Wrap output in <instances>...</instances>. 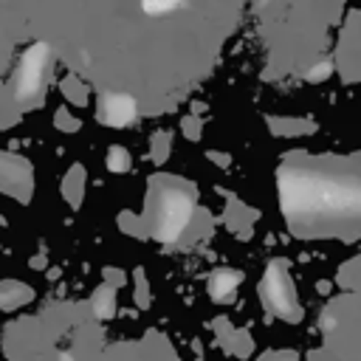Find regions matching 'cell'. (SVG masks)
<instances>
[{
    "instance_id": "2",
    "label": "cell",
    "mask_w": 361,
    "mask_h": 361,
    "mask_svg": "<svg viewBox=\"0 0 361 361\" xmlns=\"http://www.w3.org/2000/svg\"><path fill=\"white\" fill-rule=\"evenodd\" d=\"M186 217H189V200L183 195H178V192H169L158 203V220H155L158 226H155V231L164 240H172L183 228Z\"/></svg>"
},
{
    "instance_id": "7",
    "label": "cell",
    "mask_w": 361,
    "mask_h": 361,
    "mask_svg": "<svg viewBox=\"0 0 361 361\" xmlns=\"http://www.w3.org/2000/svg\"><path fill=\"white\" fill-rule=\"evenodd\" d=\"M271 361H293V358H271Z\"/></svg>"
},
{
    "instance_id": "4",
    "label": "cell",
    "mask_w": 361,
    "mask_h": 361,
    "mask_svg": "<svg viewBox=\"0 0 361 361\" xmlns=\"http://www.w3.org/2000/svg\"><path fill=\"white\" fill-rule=\"evenodd\" d=\"M133 99H127V96H113V99H107V121H113V124H124V121H130L133 118Z\"/></svg>"
},
{
    "instance_id": "6",
    "label": "cell",
    "mask_w": 361,
    "mask_h": 361,
    "mask_svg": "<svg viewBox=\"0 0 361 361\" xmlns=\"http://www.w3.org/2000/svg\"><path fill=\"white\" fill-rule=\"evenodd\" d=\"M175 3H178V0H144V8L155 14V11H166V8H172Z\"/></svg>"
},
{
    "instance_id": "5",
    "label": "cell",
    "mask_w": 361,
    "mask_h": 361,
    "mask_svg": "<svg viewBox=\"0 0 361 361\" xmlns=\"http://www.w3.org/2000/svg\"><path fill=\"white\" fill-rule=\"evenodd\" d=\"M234 288H237V276H234V274H217V276L212 279V293H214L217 299L228 296Z\"/></svg>"
},
{
    "instance_id": "1",
    "label": "cell",
    "mask_w": 361,
    "mask_h": 361,
    "mask_svg": "<svg viewBox=\"0 0 361 361\" xmlns=\"http://www.w3.org/2000/svg\"><path fill=\"white\" fill-rule=\"evenodd\" d=\"M262 293H265V302L274 313L279 316H293L296 313V296H293V285L288 279V274L282 268H268L265 274V282H262Z\"/></svg>"
},
{
    "instance_id": "3",
    "label": "cell",
    "mask_w": 361,
    "mask_h": 361,
    "mask_svg": "<svg viewBox=\"0 0 361 361\" xmlns=\"http://www.w3.org/2000/svg\"><path fill=\"white\" fill-rule=\"evenodd\" d=\"M42 62H45V48H34V51L25 56L23 71H20V82H17L20 96H31V93H37V87H39V76H42Z\"/></svg>"
}]
</instances>
